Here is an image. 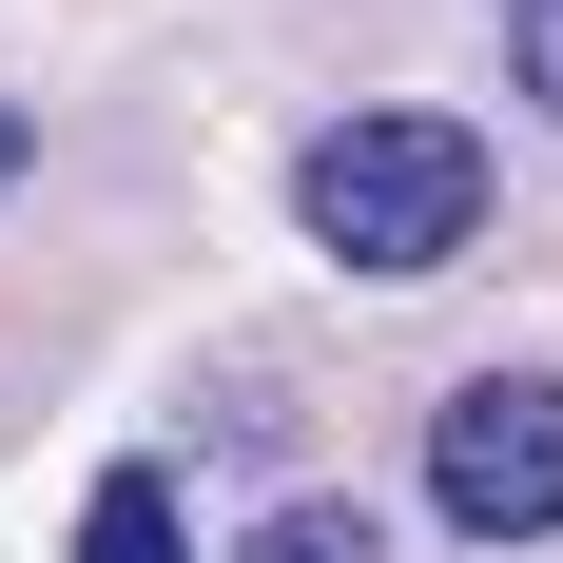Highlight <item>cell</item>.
I'll list each match as a JSON object with an SVG mask.
<instances>
[{
    "label": "cell",
    "mask_w": 563,
    "mask_h": 563,
    "mask_svg": "<svg viewBox=\"0 0 563 563\" xmlns=\"http://www.w3.org/2000/svg\"><path fill=\"white\" fill-rule=\"evenodd\" d=\"M291 214H311L331 273H448L486 233V136L466 117H331L291 156Z\"/></svg>",
    "instance_id": "6da1fadb"
},
{
    "label": "cell",
    "mask_w": 563,
    "mask_h": 563,
    "mask_svg": "<svg viewBox=\"0 0 563 563\" xmlns=\"http://www.w3.org/2000/svg\"><path fill=\"white\" fill-rule=\"evenodd\" d=\"M428 506H448L466 544H544V525H563V389H544V369L448 389V428H428Z\"/></svg>",
    "instance_id": "7a4b0ae2"
},
{
    "label": "cell",
    "mask_w": 563,
    "mask_h": 563,
    "mask_svg": "<svg viewBox=\"0 0 563 563\" xmlns=\"http://www.w3.org/2000/svg\"><path fill=\"white\" fill-rule=\"evenodd\" d=\"M78 563H195V544H175V486H156V466H117L98 506H78Z\"/></svg>",
    "instance_id": "3957f363"
},
{
    "label": "cell",
    "mask_w": 563,
    "mask_h": 563,
    "mask_svg": "<svg viewBox=\"0 0 563 563\" xmlns=\"http://www.w3.org/2000/svg\"><path fill=\"white\" fill-rule=\"evenodd\" d=\"M233 563H389V544H369V525H350V506H273V525H253V544H233Z\"/></svg>",
    "instance_id": "277c9868"
},
{
    "label": "cell",
    "mask_w": 563,
    "mask_h": 563,
    "mask_svg": "<svg viewBox=\"0 0 563 563\" xmlns=\"http://www.w3.org/2000/svg\"><path fill=\"white\" fill-rule=\"evenodd\" d=\"M506 58H525V98L563 117V0H506Z\"/></svg>",
    "instance_id": "5b68a950"
},
{
    "label": "cell",
    "mask_w": 563,
    "mask_h": 563,
    "mask_svg": "<svg viewBox=\"0 0 563 563\" xmlns=\"http://www.w3.org/2000/svg\"><path fill=\"white\" fill-rule=\"evenodd\" d=\"M0 175H20V117H0Z\"/></svg>",
    "instance_id": "8992f818"
}]
</instances>
